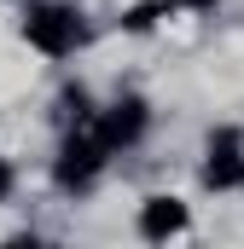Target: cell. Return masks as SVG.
<instances>
[{"label": "cell", "instance_id": "3957f363", "mask_svg": "<svg viewBox=\"0 0 244 249\" xmlns=\"http://www.w3.org/2000/svg\"><path fill=\"white\" fill-rule=\"evenodd\" d=\"M239 180H244V162H239V133H233V127H221V133H215V151H209V162H203V186L227 191V186H239Z\"/></svg>", "mask_w": 244, "mask_h": 249}, {"label": "cell", "instance_id": "8992f818", "mask_svg": "<svg viewBox=\"0 0 244 249\" xmlns=\"http://www.w3.org/2000/svg\"><path fill=\"white\" fill-rule=\"evenodd\" d=\"M157 18H163V0H145V6H128L122 12V29H151Z\"/></svg>", "mask_w": 244, "mask_h": 249}, {"label": "cell", "instance_id": "ba28073f", "mask_svg": "<svg viewBox=\"0 0 244 249\" xmlns=\"http://www.w3.org/2000/svg\"><path fill=\"white\" fill-rule=\"evenodd\" d=\"M6 197H12V168L0 162V203H6Z\"/></svg>", "mask_w": 244, "mask_h": 249}, {"label": "cell", "instance_id": "277c9868", "mask_svg": "<svg viewBox=\"0 0 244 249\" xmlns=\"http://www.w3.org/2000/svg\"><path fill=\"white\" fill-rule=\"evenodd\" d=\"M175 232H186V203L181 197H145V209H140V238L163 244V238H175Z\"/></svg>", "mask_w": 244, "mask_h": 249}, {"label": "cell", "instance_id": "52a82bcc", "mask_svg": "<svg viewBox=\"0 0 244 249\" xmlns=\"http://www.w3.org/2000/svg\"><path fill=\"white\" fill-rule=\"evenodd\" d=\"M169 6H192V12H215V0H169Z\"/></svg>", "mask_w": 244, "mask_h": 249}, {"label": "cell", "instance_id": "5b68a950", "mask_svg": "<svg viewBox=\"0 0 244 249\" xmlns=\"http://www.w3.org/2000/svg\"><path fill=\"white\" fill-rule=\"evenodd\" d=\"M99 139H105V151H117V145H134L140 133H145V105L140 99H122V105H111V116L93 127Z\"/></svg>", "mask_w": 244, "mask_h": 249}, {"label": "cell", "instance_id": "7a4b0ae2", "mask_svg": "<svg viewBox=\"0 0 244 249\" xmlns=\"http://www.w3.org/2000/svg\"><path fill=\"white\" fill-rule=\"evenodd\" d=\"M105 157H111V151H105V139H99V133L70 139V145H64V157H59V186H64V191H87V186H93V174L105 168Z\"/></svg>", "mask_w": 244, "mask_h": 249}, {"label": "cell", "instance_id": "6da1fadb", "mask_svg": "<svg viewBox=\"0 0 244 249\" xmlns=\"http://www.w3.org/2000/svg\"><path fill=\"white\" fill-rule=\"evenodd\" d=\"M23 35H29V47H41V53H76V41H81V23H76V12L70 6H29V18H23Z\"/></svg>", "mask_w": 244, "mask_h": 249}]
</instances>
